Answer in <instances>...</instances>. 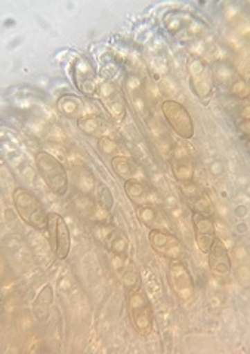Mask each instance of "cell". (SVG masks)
<instances>
[{"label":"cell","mask_w":250,"mask_h":354,"mask_svg":"<svg viewBox=\"0 0 250 354\" xmlns=\"http://www.w3.org/2000/svg\"><path fill=\"white\" fill-rule=\"evenodd\" d=\"M12 199L17 214L26 225L39 232H48L49 213L35 192L26 189V187H17L12 194Z\"/></svg>","instance_id":"obj_1"},{"label":"cell","mask_w":250,"mask_h":354,"mask_svg":"<svg viewBox=\"0 0 250 354\" xmlns=\"http://www.w3.org/2000/svg\"><path fill=\"white\" fill-rule=\"evenodd\" d=\"M36 169L39 176L48 185L49 189L58 195L64 196L69 192L70 180L67 170H65L64 164L48 151H39L36 153Z\"/></svg>","instance_id":"obj_2"},{"label":"cell","mask_w":250,"mask_h":354,"mask_svg":"<svg viewBox=\"0 0 250 354\" xmlns=\"http://www.w3.org/2000/svg\"><path fill=\"white\" fill-rule=\"evenodd\" d=\"M127 308L130 322L138 334L150 335L153 332V308L147 294L141 288H135L129 292Z\"/></svg>","instance_id":"obj_3"},{"label":"cell","mask_w":250,"mask_h":354,"mask_svg":"<svg viewBox=\"0 0 250 354\" xmlns=\"http://www.w3.org/2000/svg\"><path fill=\"white\" fill-rule=\"evenodd\" d=\"M92 235L102 248L114 254L116 257H127L129 239L122 229L111 223H105V221H98L92 227Z\"/></svg>","instance_id":"obj_4"},{"label":"cell","mask_w":250,"mask_h":354,"mask_svg":"<svg viewBox=\"0 0 250 354\" xmlns=\"http://www.w3.org/2000/svg\"><path fill=\"white\" fill-rule=\"evenodd\" d=\"M160 108H161L163 117L166 120V123L181 139L190 140L194 138V133H195L194 121L186 106H184L181 102L168 99V101L161 102Z\"/></svg>","instance_id":"obj_5"},{"label":"cell","mask_w":250,"mask_h":354,"mask_svg":"<svg viewBox=\"0 0 250 354\" xmlns=\"http://www.w3.org/2000/svg\"><path fill=\"white\" fill-rule=\"evenodd\" d=\"M187 71L190 86L195 96H199L203 101L211 97L215 84L211 65L200 57H191L187 62Z\"/></svg>","instance_id":"obj_6"},{"label":"cell","mask_w":250,"mask_h":354,"mask_svg":"<svg viewBox=\"0 0 250 354\" xmlns=\"http://www.w3.org/2000/svg\"><path fill=\"white\" fill-rule=\"evenodd\" d=\"M169 283L173 294L181 301H190L195 294V285L188 266L178 260H170L169 263Z\"/></svg>","instance_id":"obj_7"},{"label":"cell","mask_w":250,"mask_h":354,"mask_svg":"<svg viewBox=\"0 0 250 354\" xmlns=\"http://www.w3.org/2000/svg\"><path fill=\"white\" fill-rule=\"evenodd\" d=\"M49 241L58 260H65L71 250V234L65 218L58 213L49 214Z\"/></svg>","instance_id":"obj_8"},{"label":"cell","mask_w":250,"mask_h":354,"mask_svg":"<svg viewBox=\"0 0 250 354\" xmlns=\"http://www.w3.org/2000/svg\"><path fill=\"white\" fill-rule=\"evenodd\" d=\"M148 239L151 247L160 257L166 260H178L182 256V243L181 241L168 230L150 229Z\"/></svg>","instance_id":"obj_9"},{"label":"cell","mask_w":250,"mask_h":354,"mask_svg":"<svg viewBox=\"0 0 250 354\" xmlns=\"http://www.w3.org/2000/svg\"><path fill=\"white\" fill-rule=\"evenodd\" d=\"M98 95H100L101 104L111 118L122 121L126 115V101L122 92L111 82H101L98 86Z\"/></svg>","instance_id":"obj_10"},{"label":"cell","mask_w":250,"mask_h":354,"mask_svg":"<svg viewBox=\"0 0 250 354\" xmlns=\"http://www.w3.org/2000/svg\"><path fill=\"white\" fill-rule=\"evenodd\" d=\"M191 221H193V230H194V239L195 243H197L199 250L208 256V252L211 251L216 236V227H215V221L212 216H206L200 214L197 212H193L191 214Z\"/></svg>","instance_id":"obj_11"},{"label":"cell","mask_w":250,"mask_h":354,"mask_svg":"<svg viewBox=\"0 0 250 354\" xmlns=\"http://www.w3.org/2000/svg\"><path fill=\"white\" fill-rule=\"evenodd\" d=\"M73 75H74L75 86H78L79 92L82 95L84 96L98 95V86H100V83H98L93 66L88 61L83 58L75 61Z\"/></svg>","instance_id":"obj_12"},{"label":"cell","mask_w":250,"mask_h":354,"mask_svg":"<svg viewBox=\"0 0 250 354\" xmlns=\"http://www.w3.org/2000/svg\"><path fill=\"white\" fill-rule=\"evenodd\" d=\"M170 170L175 179L184 185V183H191L194 182L195 177V170L194 165L188 157L187 151L178 147L177 149H173L172 152V158H170Z\"/></svg>","instance_id":"obj_13"},{"label":"cell","mask_w":250,"mask_h":354,"mask_svg":"<svg viewBox=\"0 0 250 354\" xmlns=\"http://www.w3.org/2000/svg\"><path fill=\"white\" fill-rule=\"evenodd\" d=\"M209 257V268L218 276H228L233 269V260L228 248L225 247L224 241L216 238L211 251L208 252Z\"/></svg>","instance_id":"obj_14"},{"label":"cell","mask_w":250,"mask_h":354,"mask_svg":"<svg viewBox=\"0 0 250 354\" xmlns=\"http://www.w3.org/2000/svg\"><path fill=\"white\" fill-rule=\"evenodd\" d=\"M125 192L130 201H134L138 205H151L156 198L153 189L143 179L125 180Z\"/></svg>","instance_id":"obj_15"},{"label":"cell","mask_w":250,"mask_h":354,"mask_svg":"<svg viewBox=\"0 0 250 354\" xmlns=\"http://www.w3.org/2000/svg\"><path fill=\"white\" fill-rule=\"evenodd\" d=\"M53 295H55L53 294V288L48 283L39 291L37 297L35 298V303H33V313H35L36 319L42 324L48 322L51 307L53 304Z\"/></svg>","instance_id":"obj_16"},{"label":"cell","mask_w":250,"mask_h":354,"mask_svg":"<svg viewBox=\"0 0 250 354\" xmlns=\"http://www.w3.org/2000/svg\"><path fill=\"white\" fill-rule=\"evenodd\" d=\"M126 92L130 101H132L135 109L139 114H144L147 111V99L144 96V84L136 75H127L126 79Z\"/></svg>","instance_id":"obj_17"},{"label":"cell","mask_w":250,"mask_h":354,"mask_svg":"<svg viewBox=\"0 0 250 354\" xmlns=\"http://www.w3.org/2000/svg\"><path fill=\"white\" fill-rule=\"evenodd\" d=\"M136 214L141 223L150 229H168V221L165 216H163L154 205H138Z\"/></svg>","instance_id":"obj_18"},{"label":"cell","mask_w":250,"mask_h":354,"mask_svg":"<svg viewBox=\"0 0 250 354\" xmlns=\"http://www.w3.org/2000/svg\"><path fill=\"white\" fill-rule=\"evenodd\" d=\"M57 106L60 109V113L67 117L69 120H79L80 117H83V109H84V105H83V101L75 95H71V93H67V95H62L58 97V102H57Z\"/></svg>","instance_id":"obj_19"},{"label":"cell","mask_w":250,"mask_h":354,"mask_svg":"<svg viewBox=\"0 0 250 354\" xmlns=\"http://www.w3.org/2000/svg\"><path fill=\"white\" fill-rule=\"evenodd\" d=\"M111 169L114 173L122 177L123 180H130V179H141V169L139 165H136L132 160L125 157V155H117V157L111 158Z\"/></svg>","instance_id":"obj_20"},{"label":"cell","mask_w":250,"mask_h":354,"mask_svg":"<svg viewBox=\"0 0 250 354\" xmlns=\"http://www.w3.org/2000/svg\"><path fill=\"white\" fill-rule=\"evenodd\" d=\"M212 77L213 83L221 86H231V83L237 79L238 74L235 73L234 66L228 61H220L212 66Z\"/></svg>","instance_id":"obj_21"},{"label":"cell","mask_w":250,"mask_h":354,"mask_svg":"<svg viewBox=\"0 0 250 354\" xmlns=\"http://www.w3.org/2000/svg\"><path fill=\"white\" fill-rule=\"evenodd\" d=\"M78 127L86 136L101 138L102 136V121L96 115H83L78 120Z\"/></svg>","instance_id":"obj_22"},{"label":"cell","mask_w":250,"mask_h":354,"mask_svg":"<svg viewBox=\"0 0 250 354\" xmlns=\"http://www.w3.org/2000/svg\"><path fill=\"white\" fill-rule=\"evenodd\" d=\"M190 205L193 207V212H197L200 214L206 216H212L213 214V204L211 201V198L206 195L203 191H197L193 196L188 198Z\"/></svg>","instance_id":"obj_23"},{"label":"cell","mask_w":250,"mask_h":354,"mask_svg":"<svg viewBox=\"0 0 250 354\" xmlns=\"http://www.w3.org/2000/svg\"><path fill=\"white\" fill-rule=\"evenodd\" d=\"M96 195H98V203H100L101 208L105 213H111L114 208V196L111 194V189L105 183L100 182L96 185Z\"/></svg>","instance_id":"obj_24"},{"label":"cell","mask_w":250,"mask_h":354,"mask_svg":"<svg viewBox=\"0 0 250 354\" xmlns=\"http://www.w3.org/2000/svg\"><path fill=\"white\" fill-rule=\"evenodd\" d=\"M95 177L86 167H82L78 173V187L83 195H89L95 189Z\"/></svg>","instance_id":"obj_25"},{"label":"cell","mask_w":250,"mask_h":354,"mask_svg":"<svg viewBox=\"0 0 250 354\" xmlns=\"http://www.w3.org/2000/svg\"><path fill=\"white\" fill-rule=\"evenodd\" d=\"M98 149L101 153L108 155V157H117V155H122V148L118 143L111 139L110 136H101L98 138Z\"/></svg>","instance_id":"obj_26"},{"label":"cell","mask_w":250,"mask_h":354,"mask_svg":"<svg viewBox=\"0 0 250 354\" xmlns=\"http://www.w3.org/2000/svg\"><path fill=\"white\" fill-rule=\"evenodd\" d=\"M75 209H78V214L80 216H92V213H95V204L92 198L88 195H82L79 199H75Z\"/></svg>","instance_id":"obj_27"},{"label":"cell","mask_w":250,"mask_h":354,"mask_svg":"<svg viewBox=\"0 0 250 354\" xmlns=\"http://www.w3.org/2000/svg\"><path fill=\"white\" fill-rule=\"evenodd\" d=\"M230 91H231V95H234L238 99H247L249 97V84L240 75H238L237 79L231 83Z\"/></svg>","instance_id":"obj_28"},{"label":"cell","mask_w":250,"mask_h":354,"mask_svg":"<svg viewBox=\"0 0 250 354\" xmlns=\"http://www.w3.org/2000/svg\"><path fill=\"white\" fill-rule=\"evenodd\" d=\"M138 282H139V276H138L136 270L134 268L127 269L123 274V285H125L126 290H129V291L135 290V286L138 285Z\"/></svg>","instance_id":"obj_29"}]
</instances>
